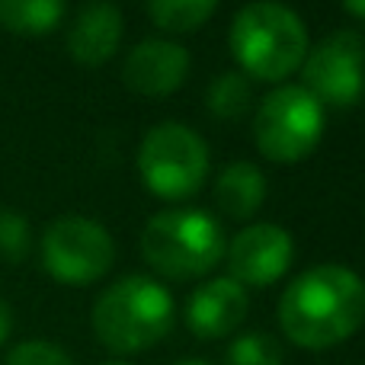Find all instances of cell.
I'll list each match as a JSON object with an SVG mask.
<instances>
[{"instance_id": "1", "label": "cell", "mask_w": 365, "mask_h": 365, "mask_svg": "<svg viewBox=\"0 0 365 365\" xmlns=\"http://www.w3.org/2000/svg\"><path fill=\"white\" fill-rule=\"evenodd\" d=\"M365 324V282L340 263L304 269L279 298V327L295 346L321 353L346 343Z\"/></svg>"}, {"instance_id": "18", "label": "cell", "mask_w": 365, "mask_h": 365, "mask_svg": "<svg viewBox=\"0 0 365 365\" xmlns=\"http://www.w3.org/2000/svg\"><path fill=\"white\" fill-rule=\"evenodd\" d=\"M32 250V231L29 221L13 208H0V259L19 263Z\"/></svg>"}, {"instance_id": "10", "label": "cell", "mask_w": 365, "mask_h": 365, "mask_svg": "<svg viewBox=\"0 0 365 365\" xmlns=\"http://www.w3.org/2000/svg\"><path fill=\"white\" fill-rule=\"evenodd\" d=\"M189 74V51L167 38H145L128 51L122 64V81L132 93L160 100L182 87Z\"/></svg>"}, {"instance_id": "19", "label": "cell", "mask_w": 365, "mask_h": 365, "mask_svg": "<svg viewBox=\"0 0 365 365\" xmlns=\"http://www.w3.org/2000/svg\"><path fill=\"white\" fill-rule=\"evenodd\" d=\"M4 365H74V359H71L58 343L26 340V343H19V346H13L10 353H6Z\"/></svg>"}, {"instance_id": "7", "label": "cell", "mask_w": 365, "mask_h": 365, "mask_svg": "<svg viewBox=\"0 0 365 365\" xmlns=\"http://www.w3.org/2000/svg\"><path fill=\"white\" fill-rule=\"evenodd\" d=\"M115 263V240L100 221L61 215L42 234V266L61 285L100 282Z\"/></svg>"}, {"instance_id": "22", "label": "cell", "mask_w": 365, "mask_h": 365, "mask_svg": "<svg viewBox=\"0 0 365 365\" xmlns=\"http://www.w3.org/2000/svg\"><path fill=\"white\" fill-rule=\"evenodd\" d=\"M173 365H212V362H205V359H199V356H186V359H177Z\"/></svg>"}, {"instance_id": "17", "label": "cell", "mask_w": 365, "mask_h": 365, "mask_svg": "<svg viewBox=\"0 0 365 365\" xmlns=\"http://www.w3.org/2000/svg\"><path fill=\"white\" fill-rule=\"evenodd\" d=\"M225 362L227 365H282L285 353L276 336L263 334V330H247V334H240L227 346Z\"/></svg>"}, {"instance_id": "4", "label": "cell", "mask_w": 365, "mask_h": 365, "mask_svg": "<svg viewBox=\"0 0 365 365\" xmlns=\"http://www.w3.org/2000/svg\"><path fill=\"white\" fill-rule=\"evenodd\" d=\"M225 231L202 208H164L141 231V257L158 276L186 282L225 259Z\"/></svg>"}, {"instance_id": "20", "label": "cell", "mask_w": 365, "mask_h": 365, "mask_svg": "<svg viewBox=\"0 0 365 365\" xmlns=\"http://www.w3.org/2000/svg\"><path fill=\"white\" fill-rule=\"evenodd\" d=\"M10 334H13V311H10V304L0 298V346L10 340Z\"/></svg>"}, {"instance_id": "8", "label": "cell", "mask_w": 365, "mask_h": 365, "mask_svg": "<svg viewBox=\"0 0 365 365\" xmlns=\"http://www.w3.org/2000/svg\"><path fill=\"white\" fill-rule=\"evenodd\" d=\"M302 87L321 106H353L365 93V38L353 29L327 36L302 61Z\"/></svg>"}, {"instance_id": "5", "label": "cell", "mask_w": 365, "mask_h": 365, "mask_svg": "<svg viewBox=\"0 0 365 365\" xmlns=\"http://www.w3.org/2000/svg\"><path fill=\"white\" fill-rule=\"evenodd\" d=\"M138 173L158 199H189L208 173L205 138L182 122H160L138 148Z\"/></svg>"}, {"instance_id": "16", "label": "cell", "mask_w": 365, "mask_h": 365, "mask_svg": "<svg viewBox=\"0 0 365 365\" xmlns=\"http://www.w3.org/2000/svg\"><path fill=\"white\" fill-rule=\"evenodd\" d=\"M250 81H247L240 71H225L218 74L212 83H208V93H205V106L215 119L221 122H234L247 113L250 106Z\"/></svg>"}, {"instance_id": "12", "label": "cell", "mask_w": 365, "mask_h": 365, "mask_svg": "<svg viewBox=\"0 0 365 365\" xmlns=\"http://www.w3.org/2000/svg\"><path fill=\"white\" fill-rule=\"evenodd\" d=\"M122 42V13L113 4H90L68 29V51L83 68H100Z\"/></svg>"}, {"instance_id": "2", "label": "cell", "mask_w": 365, "mask_h": 365, "mask_svg": "<svg viewBox=\"0 0 365 365\" xmlns=\"http://www.w3.org/2000/svg\"><path fill=\"white\" fill-rule=\"evenodd\" d=\"M227 38L240 74L253 81H285L308 55V29L302 16L279 0H253L237 10Z\"/></svg>"}, {"instance_id": "21", "label": "cell", "mask_w": 365, "mask_h": 365, "mask_svg": "<svg viewBox=\"0 0 365 365\" xmlns=\"http://www.w3.org/2000/svg\"><path fill=\"white\" fill-rule=\"evenodd\" d=\"M343 6H346L356 19H365V0H343Z\"/></svg>"}, {"instance_id": "6", "label": "cell", "mask_w": 365, "mask_h": 365, "mask_svg": "<svg viewBox=\"0 0 365 365\" xmlns=\"http://www.w3.org/2000/svg\"><path fill=\"white\" fill-rule=\"evenodd\" d=\"M253 138L259 154L276 164L304 160L324 138V106L304 87H276L259 103Z\"/></svg>"}, {"instance_id": "11", "label": "cell", "mask_w": 365, "mask_h": 365, "mask_svg": "<svg viewBox=\"0 0 365 365\" xmlns=\"http://www.w3.org/2000/svg\"><path fill=\"white\" fill-rule=\"evenodd\" d=\"M247 308H250V298H247L244 285L234 282L231 276H218L202 282L189 295L182 317L199 340H221L244 324Z\"/></svg>"}, {"instance_id": "3", "label": "cell", "mask_w": 365, "mask_h": 365, "mask_svg": "<svg viewBox=\"0 0 365 365\" xmlns=\"http://www.w3.org/2000/svg\"><path fill=\"white\" fill-rule=\"evenodd\" d=\"M173 295L151 276H125L93 304V334L109 353L135 356L158 346L173 327Z\"/></svg>"}, {"instance_id": "15", "label": "cell", "mask_w": 365, "mask_h": 365, "mask_svg": "<svg viewBox=\"0 0 365 365\" xmlns=\"http://www.w3.org/2000/svg\"><path fill=\"white\" fill-rule=\"evenodd\" d=\"M218 0H148V16L158 29L167 32H192L212 19Z\"/></svg>"}, {"instance_id": "13", "label": "cell", "mask_w": 365, "mask_h": 365, "mask_svg": "<svg viewBox=\"0 0 365 365\" xmlns=\"http://www.w3.org/2000/svg\"><path fill=\"white\" fill-rule=\"evenodd\" d=\"M266 199V177L257 164L250 160H234L225 170L218 173V182H215V202L218 208L227 215V218H250V215L259 212Z\"/></svg>"}, {"instance_id": "9", "label": "cell", "mask_w": 365, "mask_h": 365, "mask_svg": "<svg viewBox=\"0 0 365 365\" xmlns=\"http://www.w3.org/2000/svg\"><path fill=\"white\" fill-rule=\"evenodd\" d=\"M225 259L234 282L263 289L289 272L295 259V240L282 225L263 221L234 234V240L225 247Z\"/></svg>"}, {"instance_id": "14", "label": "cell", "mask_w": 365, "mask_h": 365, "mask_svg": "<svg viewBox=\"0 0 365 365\" xmlns=\"http://www.w3.org/2000/svg\"><path fill=\"white\" fill-rule=\"evenodd\" d=\"M64 16V0H0V26L16 36H45Z\"/></svg>"}, {"instance_id": "23", "label": "cell", "mask_w": 365, "mask_h": 365, "mask_svg": "<svg viewBox=\"0 0 365 365\" xmlns=\"http://www.w3.org/2000/svg\"><path fill=\"white\" fill-rule=\"evenodd\" d=\"M103 365H132V362H122V359H113V362H103Z\"/></svg>"}]
</instances>
